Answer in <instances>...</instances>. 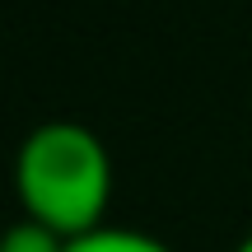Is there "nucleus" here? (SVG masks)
<instances>
[{"mask_svg":"<svg viewBox=\"0 0 252 252\" xmlns=\"http://www.w3.org/2000/svg\"><path fill=\"white\" fill-rule=\"evenodd\" d=\"M14 191L28 220L80 238L103 224L112 201L108 145L80 122H42L24 135L14 159Z\"/></svg>","mask_w":252,"mask_h":252,"instance_id":"obj_1","label":"nucleus"},{"mask_svg":"<svg viewBox=\"0 0 252 252\" xmlns=\"http://www.w3.org/2000/svg\"><path fill=\"white\" fill-rule=\"evenodd\" d=\"M65 252H173L168 243H159L154 234H140V229H112V224H98L89 234L70 238Z\"/></svg>","mask_w":252,"mask_h":252,"instance_id":"obj_2","label":"nucleus"},{"mask_svg":"<svg viewBox=\"0 0 252 252\" xmlns=\"http://www.w3.org/2000/svg\"><path fill=\"white\" fill-rule=\"evenodd\" d=\"M70 238L56 234V229L37 224V220H14L9 229H0V252H65Z\"/></svg>","mask_w":252,"mask_h":252,"instance_id":"obj_3","label":"nucleus"},{"mask_svg":"<svg viewBox=\"0 0 252 252\" xmlns=\"http://www.w3.org/2000/svg\"><path fill=\"white\" fill-rule=\"evenodd\" d=\"M234 252H252V234H248V238H243V243H238Z\"/></svg>","mask_w":252,"mask_h":252,"instance_id":"obj_4","label":"nucleus"}]
</instances>
